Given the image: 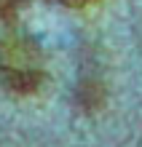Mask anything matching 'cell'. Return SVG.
I'll use <instances>...</instances> for the list:
<instances>
[{
  "instance_id": "6da1fadb",
  "label": "cell",
  "mask_w": 142,
  "mask_h": 147,
  "mask_svg": "<svg viewBox=\"0 0 142 147\" xmlns=\"http://www.w3.org/2000/svg\"><path fill=\"white\" fill-rule=\"evenodd\" d=\"M48 78L46 54L38 40L22 32L0 35V86L16 94L38 91Z\"/></svg>"
},
{
  "instance_id": "7a4b0ae2",
  "label": "cell",
  "mask_w": 142,
  "mask_h": 147,
  "mask_svg": "<svg viewBox=\"0 0 142 147\" xmlns=\"http://www.w3.org/2000/svg\"><path fill=\"white\" fill-rule=\"evenodd\" d=\"M22 3H24V0H0V22L16 16V11L22 8Z\"/></svg>"
},
{
  "instance_id": "3957f363",
  "label": "cell",
  "mask_w": 142,
  "mask_h": 147,
  "mask_svg": "<svg viewBox=\"0 0 142 147\" xmlns=\"http://www.w3.org/2000/svg\"><path fill=\"white\" fill-rule=\"evenodd\" d=\"M51 3H62V5H83V3H91V0H51Z\"/></svg>"
}]
</instances>
